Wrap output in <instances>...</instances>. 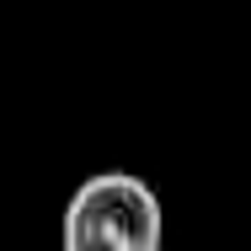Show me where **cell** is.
<instances>
[{
	"label": "cell",
	"mask_w": 251,
	"mask_h": 251,
	"mask_svg": "<svg viewBox=\"0 0 251 251\" xmlns=\"http://www.w3.org/2000/svg\"><path fill=\"white\" fill-rule=\"evenodd\" d=\"M166 214L145 176L134 171H97L86 176L59 219L64 251H160Z\"/></svg>",
	"instance_id": "obj_1"
}]
</instances>
